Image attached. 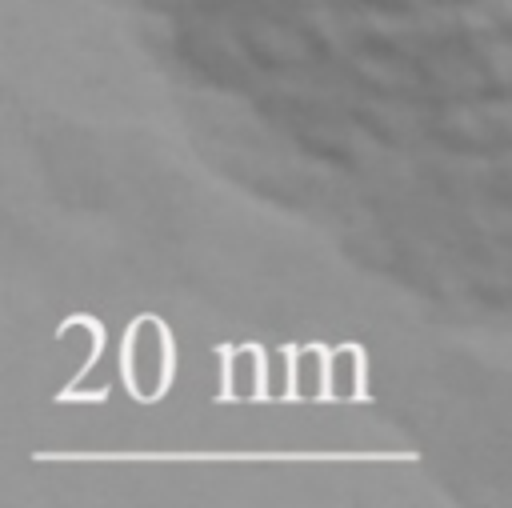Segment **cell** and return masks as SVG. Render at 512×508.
Listing matches in <instances>:
<instances>
[{
    "label": "cell",
    "mask_w": 512,
    "mask_h": 508,
    "mask_svg": "<svg viewBox=\"0 0 512 508\" xmlns=\"http://www.w3.org/2000/svg\"><path fill=\"white\" fill-rule=\"evenodd\" d=\"M368 376H364V352L356 344L328 348V400L352 404L368 396Z\"/></svg>",
    "instance_id": "obj_3"
},
{
    "label": "cell",
    "mask_w": 512,
    "mask_h": 508,
    "mask_svg": "<svg viewBox=\"0 0 512 508\" xmlns=\"http://www.w3.org/2000/svg\"><path fill=\"white\" fill-rule=\"evenodd\" d=\"M264 396V352L252 344L220 348V400H260Z\"/></svg>",
    "instance_id": "obj_2"
},
{
    "label": "cell",
    "mask_w": 512,
    "mask_h": 508,
    "mask_svg": "<svg viewBox=\"0 0 512 508\" xmlns=\"http://www.w3.org/2000/svg\"><path fill=\"white\" fill-rule=\"evenodd\" d=\"M292 396L296 400L328 396V348H316V344L292 348Z\"/></svg>",
    "instance_id": "obj_4"
},
{
    "label": "cell",
    "mask_w": 512,
    "mask_h": 508,
    "mask_svg": "<svg viewBox=\"0 0 512 508\" xmlns=\"http://www.w3.org/2000/svg\"><path fill=\"white\" fill-rule=\"evenodd\" d=\"M120 376L140 404H156L176 376L172 332L160 316H136L120 340Z\"/></svg>",
    "instance_id": "obj_1"
},
{
    "label": "cell",
    "mask_w": 512,
    "mask_h": 508,
    "mask_svg": "<svg viewBox=\"0 0 512 508\" xmlns=\"http://www.w3.org/2000/svg\"><path fill=\"white\" fill-rule=\"evenodd\" d=\"M292 396V352L268 348L264 352V400H288Z\"/></svg>",
    "instance_id": "obj_5"
}]
</instances>
